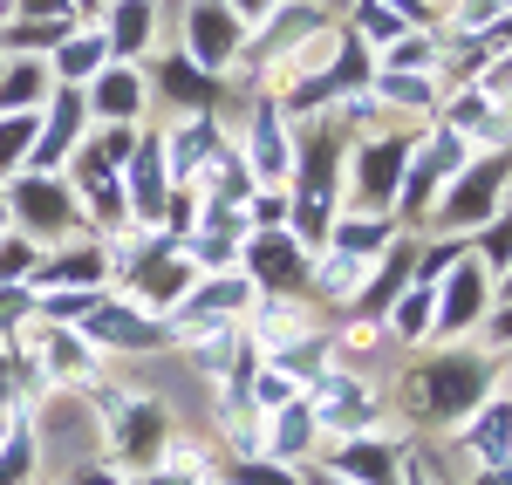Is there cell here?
Listing matches in <instances>:
<instances>
[{
  "instance_id": "1",
  "label": "cell",
  "mask_w": 512,
  "mask_h": 485,
  "mask_svg": "<svg viewBox=\"0 0 512 485\" xmlns=\"http://www.w3.org/2000/svg\"><path fill=\"white\" fill-rule=\"evenodd\" d=\"M294 240L315 246L335 226V192H342V123H308L294 144Z\"/></svg>"
},
{
  "instance_id": "2",
  "label": "cell",
  "mask_w": 512,
  "mask_h": 485,
  "mask_svg": "<svg viewBox=\"0 0 512 485\" xmlns=\"http://www.w3.org/2000/svg\"><path fill=\"white\" fill-rule=\"evenodd\" d=\"M465 164H472V137H465V130H451V123H437L431 137L410 151V164H403L396 205H403V212H424V205H431V192H444Z\"/></svg>"
},
{
  "instance_id": "3",
  "label": "cell",
  "mask_w": 512,
  "mask_h": 485,
  "mask_svg": "<svg viewBox=\"0 0 512 485\" xmlns=\"http://www.w3.org/2000/svg\"><path fill=\"white\" fill-rule=\"evenodd\" d=\"M512 178V158L499 151V158H478V164H465L451 185H444V199H437V233H478L485 219H499L492 212V199H499V185Z\"/></svg>"
},
{
  "instance_id": "4",
  "label": "cell",
  "mask_w": 512,
  "mask_h": 485,
  "mask_svg": "<svg viewBox=\"0 0 512 485\" xmlns=\"http://www.w3.org/2000/svg\"><path fill=\"white\" fill-rule=\"evenodd\" d=\"M417 383H424L417 404L431 410V417H472V410L492 397V390H485V383H492V363L472 356V349H458V356H437Z\"/></svg>"
},
{
  "instance_id": "5",
  "label": "cell",
  "mask_w": 512,
  "mask_h": 485,
  "mask_svg": "<svg viewBox=\"0 0 512 485\" xmlns=\"http://www.w3.org/2000/svg\"><path fill=\"white\" fill-rule=\"evenodd\" d=\"M7 212H14L35 240H55V233H69L82 219L76 192H69L55 171H21V178H7Z\"/></svg>"
},
{
  "instance_id": "6",
  "label": "cell",
  "mask_w": 512,
  "mask_h": 485,
  "mask_svg": "<svg viewBox=\"0 0 512 485\" xmlns=\"http://www.w3.org/2000/svg\"><path fill=\"white\" fill-rule=\"evenodd\" d=\"M246 48V21H239L226 0H192L185 7V55H192L205 76H226Z\"/></svg>"
},
{
  "instance_id": "7",
  "label": "cell",
  "mask_w": 512,
  "mask_h": 485,
  "mask_svg": "<svg viewBox=\"0 0 512 485\" xmlns=\"http://www.w3.org/2000/svg\"><path fill=\"white\" fill-rule=\"evenodd\" d=\"M82 335L96 349H123V356H158L164 342H171V328H158L144 308H130V301H96L82 315Z\"/></svg>"
},
{
  "instance_id": "8",
  "label": "cell",
  "mask_w": 512,
  "mask_h": 485,
  "mask_svg": "<svg viewBox=\"0 0 512 485\" xmlns=\"http://www.w3.org/2000/svg\"><path fill=\"white\" fill-rule=\"evenodd\" d=\"M308 246L287 240V233H253L246 240V281L260 294H308Z\"/></svg>"
},
{
  "instance_id": "9",
  "label": "cell",
  "mask_w": 512,
  "mask_h": 485,
  "mask_svg": "<svg viewBox=\"0 0 512 485\" xmlns=\"http://www.w3.org/2000/svg\"><path fill=\"white\" fill-rule=\"evenodd\" d=\"M403 164H410V137H369V144L355 151V205L383 219V212L396 205Z\"/></svg>"
},
{
  "instance_id": "10",
  "label": "cell",
  "mask_w": 512,
  "mask_h": 485,
  "mask_svg": "<svg viewBox=\"0 0 512 485\" xmlns=\"http://www.w3.org/2000/svg\"><path fill=\"white\" fill-rule=\"evenodd\" d=\"M164 438H171V417H164L158 404H123L117 417H110V445H117L123 465H151V472H158Z\"/></svg>"
},
{
  "instance_id": "11",
  "label": "cell",
  "mask_w": 512,
  "mask_h": 485,
  "mask_svg": "<svg viewBox=\"0 0 512 485\" xmlns=\"http://www.w3.org/2000/svg\"><path fill=\"white\" fill-rule=\"evenodd\" d=\"M431 294H437V328H444V335H465V328L485 315V260L458 253V260H451V281L431 287Z\"/></svg>"
},
{
  "instance_id": "12",
  "label": "cell",
  "mask_w": 512,
  "mask_h": 485,
  "mask_svg": "<svg viewBox=\"0 0 512 485\" xmlns=\"http://www.w3.org/2000/svg\"><path fill=\"white\" fill-rule=\"evenodd\" d=\"M253 123V171H260V185H287V171H294V137H287V123H280V103H253L246 110Z\"/></svg>"
},
{
  "instance_id": "13",
  "label": "cell",
  "mask_w": 512,
  "mask_h": 485,
  "mask_svg": "<svg viewBox=\"0 0 512 485\" xmlns=\"http://www.w3.org/2000/svg\"><path fill=\"white\" fill-rule=\"evenodd\" d=\"M89 117H103V123H137V117H144V76H137L130 62L96 69V76H89Z\"/></svg>"
},
{
  "instance_id": "14",
  "label": "cell",
  "mask_w": 512,
  "mask_h": 485,
  "mask_svg": "<svg viewBox=\"0 0 512 485\" xmlns=\"http://www.w3.org/2000/svg\"><path fill=\"white\" fill-rule=\"evenodd\" d=\"M335 479H362V485H396V445L390 438H349L328 458Z\"/></svg>"
},
{
  "instance_id": "15",
  "label": "cell",
  "mask_w": 512,
  "mask_h": 485,
  "mask_svg": "<svg viewBox=\"0 0 512 485\" xmlns=\"http://www.w3.org/2000/svg\"><path fill=\"white\" fill-rule=\"evenodd\" d=\"M123 171H130V192H123L130 212H137V219H158V205H164V137H144Z\"/></svg>"
},
{
  "instance_id": "16",
  "label": "cell",
  "mask_w": 512,
  "mask_h": 485,
  "mask_svg": "<svg viewBox=\"0 0 512 485\" xmlns=\"http://www.w3.org/2000/svg\"><path fill=\"white\" fill-rule=\"evenodd\" d=\"M465 445H472L478 465H506V458H512V404H506V397H485V404L472 410Z\"/></svg>"
},
{
  "instance_id": "17",
  "label": "cell",
  "mask_w": 512,
  "mask_h": 485,
  "mask_svg": "<svg viewBox=\"0 0 512 485\" xmlns=\"http://www.w3.org/2000/svg\"><path fill=\"white\" fill-rule=\"evenodd\" d=\"M158 82L192 110V117H212V103H219V76H205L192 55H158Z\"/></svg>"
},
{
  "instance_id": "18",
  "label": "cell",
  "mask_w": 512,
  "mask_h": 485,
  "mask_svg": "<svg viewBox=\"0 0 512 485\" xmlns=\"http://www.w3.org/2000/svg\"><path fill=\"white\" fill-rule=\"evenodd\" d=\"M103 274H110L103 246H76V253H55V260H35V274H28V287H96Z\"/></svg>"
},
{
  "instance_id": "19",
  "label": "cell",
  "mask_w": 512,
  "mask_h": 485,
  "mask_svg": "<svg viewBox=\"0 0 512 485\" xmlns=\"http://www.w3.org/2000/svg\"><path fill=\"white\" fill-rule=\"evenodd\" d=\"M110 62V41H103V28H82V35H62L55 41V62H48V76L62 82H89L96 69Z\"/></svg>"
},
{
  "instance_id": "20",
  "label": "cell",
  "mask_w": 512,
  "mask_h": 485,
  "mask_svg": "<svg viewBox=\"0 0 512 485\" xmlns=\"http://www.w3.org/2000/svg\"><path fill=\"white\" fill-rule=\"evenodd\" d=\"M103 41H110V55L137 62V55L151 48V0H117L110 21H103Z\"/></svg>"
},
{
  "instance_id": "21",
  "label": "cell",
  "mask_w": 512,
  "mask_h": 485,
  "mask_svg": "<svg viewBox=\"0 0 512 485\" xmlns=\"http://www.w3.org/2000/svg\"><path fill=\"white\" fill-rule=\"evenodd\" d=\"M212 151H219V130H212V117H192L185 130H171V137H164L171 178H198V158H212Z\"/></svg>"
},
{
  "instance_id": "22",
  "label": "cell",
  "mask_w": 512,
  "mask_h": 485,
  "mask_svg": "<svg viewBox=\"0 0 512 485\" xmlns=\"http://www.w3.org/2000/svg\"><path fill=\"white\" fill-rule=\"evenodd\" d=\"M431 322H437V294L410 281L390 301V335H396V342H424V335H431Z\"/></svg>"
},
{
  "instance_id": "23",
  "label": "cell",
  "mask_w": 512,
  "mask_h": 485,
  "mask_svg": "<svg viewBox=\"0 0 512 485\" xmlns=\"http://www.w3.org/2000/svg\"><path fill=\"white\" fill-rule=\"evenodd\" d=\"M315 410H308V397H294V404H280L274 417V458L287 465V458H308V445H315Z\"/></svg>"
},
{
  "instance_id": "24",
  "label": "cell",
  "mask_w": 512,
  "mask_h": 485,
  "mask_svg": "<svg viewBox=\"0 0 512 485\" xmlns=\"http://www.w3.org/2000/svg\"><path fill=\"white\" fill-rule=\"evenodd\" d=\"M328 246H335V253H355V260H369V253L390 246V219H376V212H362V219H335V226H328Z\"/></svg>"
},
{
  "instance_id": "25",
  "label": "cell",
  "mask_w": 512,
  "mask_h": 485,
  "mask_svg": "<svg viewBox=\"0 0 512 485\" xmlns=\"http://www.w3.org/2000/svg\"><path fill=\"white\" fill-rule=\"evenodd\" d=\"M35 130H41V110H7L0 117V178H14V164H28Z\"/></svg>"
},
{
  "instance_id": "26",
  "label": "cell",
  "mask_w": 512,
  "mask_h": 485,
  "mask_svg": "<svg viewBox=\"0 0 512 485\" xmlns=\"http://www.w3.org/2000/svg\"><path fill=\"white\" fill-rule=\"evenodd\" d=\"M383 69H403V76H437V41L403 28L396 41H383Z\"/></svg>"
},
{
  "instance_id": "27",
  "label": "cell",
  "mask_w": 512,
  "mask_h": 485,
  "mask_svg": "<svg viewBox=\"0 0 512 485\" xmlns=\"http://www.w3.org/2000/svg\"><path fill=\"white\" fill-rule=\"evenodd\" d=\"M355 287H362V260L355 253H328L321 267H308V294H328L335 301V294H355Z\"/></svg>"
},
{
  "instance_id": "28",
  "label": "cell",
  "mask_w": 512,
  "mask_h": 485,
  "mask_svg": "<svg viewBox=\"0 0 512 485\" xmlns=\"http://www.w3.org/2000/svg\"><path fill=\"white\" fill-rule=\"evenodd\" d=\"M48 89H55V76H48V69H35V62H21L14 76H0V110H35Z\"/></svg>"
},
{
  "instance_id": "29",
  "label": "cell",
  "mask_w": 512,
  "mask_h": 485,
  "mask_svg": "<svg viewBox=\"0 0 512 485\" xmlns=\"http://www.w3.org/2000/svg\"><path fill=\"white\" fill-rule=\"evenodd\" d=\"M376 96H383V103H410V110H431V103H437V76H403V69H383V76H376Z\"/></svg>"
},
{
  "instance_id": "30",
  "label": "cell",
  "mask_w": 512,
  "mask_h": 485,
  "mask_svg": "<svg viewBox=\"0 0 512 485\" xmlns=\"http://www.w3.org/2000/svg\"><path fill=\"white\" fill-rule=\"evenodd\" d=\"M226 485H301V472L294 465H280V458H239V465H226Z\"/></svg>"
},
{
  "instance_id": "31",
  "label": "cell",
  "mask_w": 512,
  "mask_h": 485,
  "mask_svg": "<svg viewBox=\"0 0 512 485\" xmlns=\"http://www.w3.org/2000/svg\"><path fill=\"white\" fill-rule=\"evenodd\" d=\"M355 35H362V41H396V35H403V14H396L390 0H362V14H355Z\"/></svg>"
},
{
  "instance_id": "32",
  "label": "cell",
  "mask_w": 512,
  "mask_h": 485,
  "mask_svg": "<svg viewBox=\"0 0 512 485\" xmlns=\"http://www.w3.org/2000/svg\"><path fill=\"white\" fill-rule=\"evenodd\" d=\"M69 35V21H14L7 28V48H55Z\"/></svg>"
},
{
  "instance_id": "33",
  "label": "cell",
  "mask_w": 512,
  "mask_h": 485,
  "mask_svg": "<svg viewBox=\"0 0 512 485\" xmlns=\"http://www.w3.org/2000/svg\"><path fill=\"white\" fill-rule=\"evenodd\" d=\"M28 315H35V294L28 287H0V335H14Z\"/></svg>"
},
{
  "instance_id": "34",
  "label": "cell",
  "mask_w": 512,
  "mask_h": 485,
  "mask_svg": "<svg viewBox=\"0 0 512 485\" xmlns=\"http://www.w3.org/2000/svg\"><path fill=\"white\" fill-rule=\"evenodd\" d=\"M21 21H76V0H14Z\"/></svg>"
},
{
  "instance_id": "35",
  "label": "cell",
  "mask_w": 512,
  "mask_h": 485,
  "mask_svg": "<svg viewBox=\"0 0 512 485\" xmlns=\"http://www.w3.org/2000/svg\"><path fill=\"white\" fill-rule=\"evenodd\" d=\"M512 0H465L458 7V28H485V21H506Z\"/></svg>"
},
{
  "instance_id": "36",
  "label": "cell",
  "mask_w": 512,
  "mask_h": 485,
  "mask_svg": "<svg viewBox=\"0 0 512 485\" xmlns=\"http://www.w3.org/2000/svg\"><path fill=\"white\" fill-rule=\"evenodd\" d=\"M280 212H287V199H280V192H260V199H253V219H260V233H280Z\"/></svg>"
},
{
  "instance_id": "37",
  "label": "cell",
  "mask_w": 512,
  "mask_h": 485,
  "mask_svg": "<svg viewBox=\"0 0 512 485\" xmlns=\"http://www.w3.org/2000/svg\"><path fill=\"white\" fill-rule=\"evenodd\" d=\"M499 260H512V212H506V226L485 233V267H499Z\"/></svg>"
},
{
  "instance_id": "38",
  "label": "cell",
  "mask_w": 512,
  "mask_h": 485,
  "mask_svg": "<svg viewBox=\"0 0 512 485\" xmlns=\"http://www.w3.org/2000/svg\"><path fill=\"white\" fill-rule=\"evenodd\" d=\"M226 7H233L239 21H260V14H267V7H274V0H226Z\"/></svg>"
},
{
  "instance_id": "39",
  "label": "cell",
  "mask_w": 512,
  "mask_h": 485,
  "mask_svg": "<svg viewBox=\"0 0 512 485\" xmlns=\"http://www.w3.org/2000/svg\"><path fill=\"white\" fill-rule=\"evenodd\" d=\"M492 342H512V301L499 308V322H492Z\"/></svg>"
},
{
  "instance_id": "40",
  "label": "cell",
  "mask_w": 512,
  "mask_h": 485,
  "mask_svg": "<svg viewBox=\"0 0 512 485\" xmlns=\"http://www.w3.org/2000/svg\"><path fill=\"white\" fill-rule=\"evenodd\" d=\"M144 485H198V479H192V472H151Z\"/></svg>"
},
{
  "instance_id": "41",
  "label": "cell",
  "mask_w": 512,
  "mask_h": 485,
  "mask_svg": "<svg viewBox=\"0 0 512 485\" xmlns=\"http://www.w3.org/2000/svg\"><path fill=\"white\" fill-rule=\"evenodd\" d=\"M76 485H123V479H110V472H76Z\"/></svg>"
},
{
  "instance_id": "42",
  "label": "cell",
  "mask_w": 512,
  "mask_h": 485,
  "mask_svg": "<svg viewBox=\"0 0 512 485\" xmlns=\"http://www.w3.org/2000/svg\"><path fill=\"white\" fill-rule=\"evenodd\" d=\"M410 485H431V479H424V472H410Z\"/></svg>"
},
{
  "instance_id": "43",
  "label": "cell",
  "mask_w": 512,
  "mask_h": 485,
  "mask_svg": "<svg viewBox=\"0 0 512 485\" xmlns=\"http://www.w3.org/2000/svg\"><path fill=\"white\" fill-rule=\"evenodd\" d=\"M506 301H512V281H506Z\"/></svg>"
}]
</instances>
